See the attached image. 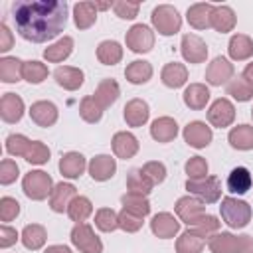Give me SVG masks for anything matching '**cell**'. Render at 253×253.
Listing matches in <instances>:
<instances>
[{
    "mask_svg": "<svg viewBox=\"0 0 253 253\" xmlns=\"http://www.w3.org/2000/svg\"><path fill=\"white\" fill-rule=\"evenodd\" d=\"M219 213H221V219L231 229H243L251 221V206L245 200H239L233 196L221 198Z\"/></svg>",
    "mask_w": 253,
    "mask_h": 253,
    "instance_id": "cell-3",
    "label": "cell"
},
{
    "mask_svg": "<svg viewBox=\"0 0 253 253\" xmlns=\"http://www.w3.org/2000/svg\"><path fill=\"white\" fill-rule=\"evenodd\" d=\"M71 243L81 253H103V241L89 223H75L71 229Z\"/></svg>",
    "mask_w": 253,
    "mask_h": 253,
    "instance_id": "cell-7",
    "label": "cell"
},
{
    "mask_svg": "<svg viewBox=\"0 0 253 253\" xmlns=\"http://www.w3.org/2000/svg\"><path fill=\"white\" fill-rule=\"evenodd\" d=\"M227 140L237 150H251L253 148V126L251 125H237L229 130Z\"/></svg>",
    "mask_w": 253,
    "mask_h": 253,
    "instance_id": "cell-38",
    "label": "cell"
},
{
    "mask_svg": "<svg viewBox=\"0 0 253 253\" xmlns=\"http://www.w3.org/2000/svg\"><path fill=\"white\" fill-rule=\"evenodd\" d=\"M18 176H20L18 164H16L14 160H10V158H4V160L0 162V184L8 186V184L16 182Z\"/></svg>",
    "mask_w": 253,
    "mask_h": 253,
    "instance_id": "cell-54",
    "label": "cell"
},
{
    "mask_svg": "<svg viewBox=\"0 0 253 253\" xmlns=\"http://www.w3.org/2000/svg\"><path fill=\"white\" fill-rule=\"evenodd\" d=\"M24 101L16 93H4L0 99V117L4 123L14 125L24 117Z\"/></svg>",
    "mask_w": 253,
    "mask_h": 253,
    "instance_id": "cell-18",
    "label": "cell"
},
{
    "mask_svg": "<svg viewBox=\"0 0 253 253\" xmlns=\"http://www.w3.org/2000/svg\"><path fill=\"white\" fill-rule=\"evenodd\" d=\"M18 239H20V235H18V231L14 227H10V225H2L0 227V247L2 249L12 247Z\"/></svg>",
    "mask_w": 253,
    "mask_h": 253,
    "instance_id": "cell-55",
    "label": "cell"
},
{
    "mask_svg": "<svg viewBox=\"0 0 253 253\" xmlns=\"http://www.w3.org/2000/svg\"><path fill=\"white\" fill-rule=\"evenodd\" d=\"M180 219L174 217L170 211H160L150 219V231L160 239H172L180 231Z\"/></svg>",
    "mask_w": 253,
    "mask_h": 253,
    "instance_id": "cell-14",
    "label": "cell"
},
{
    "mask_svg": "<svg viewBox=\"0 0 253 253\" xmlns=\"http://www.w3.org/2000/svg\"><path fill=\"white\" fill-rule=\"evenodd\" d=\"M87 170H89V176L95 182H107L117 172V160L109 154H97L95 158H91Z\"/></svg>",
    "mask_w": 253,
    "mask_h": 253,
    "instance_id": "cell-15",
    "label": "cell"
},
{
    "mask_svg": "<svg viewBox=\"0 0 253 253\" xmlns=\"http://www.w3.org/2000/svg\"><path fill=\"white\" fill-rule=\"evenodd\" d=\"M22 243L26 249L30 251H38L45 245V239H47V231L43 225L40 223H28L24 229H22V235H20Z\"/></svg>",
    "mask_w": 253,
    "mask_h": 253,
    "instance_id": "cell-31",
    "label": "cell"
},
{
    "mask_svg": "<svg viewBox=\"0 0 253 253\" xmlns=\"http://www.w3.org/2000/svg\"><path fill=\"white\" fill-rule=\"evenodd\" d=\"M53 79L59 87H63L65 91H77L81 85H83V71L79 67H73V65H59L55 71H53Z\"/></svg>",
    "mask_w": 253,
    "mask_h": 253,
    "instance_id": "cell-20",
    "label": "cell"
},
{
    "mask_svg": "<svg viewBox=\"0 0 253 253\" xmlns=\"http://www.w3.org/2000/svg\"><path fill=\"white\" fill-rule=\"evenodd\" d=\"M71 51H73V38L71 36H63L55 43H51V45H47L43 49V57L49 63H59V61L67 59L71 55Z\"/></svg>",
    "mask_w": 253,
    "mask_h": 253,
    "instance_id": "cell-32",
    "label": "cell"
},
{
    "mask_svg": "<svg viewBox=\"0 0 253 253\" xmlns=\"http://www.w3.org/2000/svg\"><path fill=\"white\" fill-rule=\"evenodd\" d=\"M75 196H77V190H75L73 184H69V182L55 184L53 190H51V196H49V208H51V211H55V213L67 211V208H69V204L73 202Z\"/></svg>",
    "mask_w": 253,
    "mask_h": 253,
    "instance_id": "cell-17",
    "label": "cell"
},
{
    "mask_svg": "<svg viewBox=\"0 0 253 253\" xmlns=\"http://www.w3.org/2000/svg\"><path fill=\"white\" fill-rule=\"evenodd\" d=\"M241 75H243V77H245L249 83H253V61L245 65V69H243V73H241Z\"/></svg>",
    "mask_w": 253,
    "mask_h": 253,
    "instance_id": "cell-58",
    "label": "cell"
},
{
    "mask_svg": "<svg viewBox=\"0 0 253 253\" xmlns=\"http://www.w3.org/2000/svg\"><path fill=\"white\" fill-rule=\"evenodd\" d=\"M12 45H14V36L10 28L6 24H0V51L6 53L8 49H12Z\"/></svg>",
    "mask_w": 253,
    "mask_h": 253,
    "instance_id": "cell-56",
    "label": "cell"
},
{
    "mask_svg": "<svg viewBox=\"0 0 253 253\" xmlns=\"http://www.w3.org/2000/svg\"><path fill=\"white\" fill-rule=\"evenodd\" d=\"M138 10H140V4H136V2H126V0L113 2V12L121 20H134L138 16Z\"/></svg>",
    "mask_w": 253,
    "mask_h": 253,
    "instance_id": "cell-53",
    "label": "cell"
},
{
    "mask_svg": "<svg viewBox=\"0 0 253 253\" xmlns=\"http://www.w3.org/2000/svg\"><path fill=\"white\" fill-rule=\"evenodd\" d=\"M126 47L134 53H148L154 47V32L146 24H134L125 36Z\"/></svg>",
    "mask_w": 253,
    "mask_h": 253,
    "instance_id": "cell-8",
    "label": "cell"
},
{
    "mask_svg": "<svg viewBox=\"0 0 253 253\" xmlns=\"http://www.w3.org/2000/svg\"><path fill=\"white\" fill-rule=\"evenodd\" d=\"M186 190L190 196L198 198L204 204H215L221 198V182L217 176H206L198 180H186Z\"/></svg>",
    "mask_w": 253,
    "mask_h": 253,
    "instance_id": "cell-6",
    "label": "cell"
},
{
    "mask_svg": "<svg viewBox=\"0 0 253 253\" xmlns=\"http://www.w3.org/2000/svg\"><path fill=\"white\" fill-rule=\"evenodd\" d=\"M103 107L95 101V97L93 95H87V97H83L81 99V103H79V115H81V119L85 121V123H99L101 121V117H103Z\"/></svg>",
    "mask_w": 253,
    "mask_h": 253,
    "instance_id": "cell-44",
    "label": "cell"
},
{
    "mask_svg": "<svg viewBox=\"0 0 253 253\" xmlns=\"http://www.w3.org/2000/svg\"><path fill=\"white\" fill-rule=\"evenodd\" d=\"M178 134V123L172 117H158L150 125V136L156 142H170Z\"/></svg>",
    "mask_w": 253,
    "mask_h": 253,
    "instance_id": "cell-28",
    "label": "cell"
},
{
    "mask_svg": "<svg viewBox=\"0 0 253 253\" xmlns=\"http://www.w3.org/2000/svg\"><path fill=\"white\" fill-rule=\"evenodd\" d=\"M174 211H176L178 219L190 227L200 215L206 213V204L188 194V196L178 198V202H176V206H174Z\"/></svg>",
    "mask_w": 253,
    "mask_h": 253,
    "instance_id": "cell-11",
    "label": "cell"
},
{
    "mask_svg": "<svg viewBox=\"0 0 253 253\" xmlns=\"http://www.w3.org/2000/svg\"><path fill=\"white\" fill-rule=\"evenodd\" d=\"M43 253H71V249L67 245H49Z\"/></svg>",
    "mask_w": 253,
    "mask_h": 253,
    "instance_id": "cell-57",
    "label": "cell"
},
{
    "mask_svg": "<svg viewBox=\"0 0 253 253\" xmlns=\"http://www.w3.org/2000/svg\"><path fill=\"white\" fill-rule=\"evenodd\" d=\"M18 213H20V204H18L16 198H10V196L0 198V219H2L4 223L16 219Z\"/></svg>",
    "mask_w": 253,
    "mask_h": 253,
    "instance_id": "cell-52",
    "label": "cell"
},
{
    "mask_svg": "<svg viewBox=\"0 0 253 253\" xmlns=\"http://www.w3.org/2000/svg\"><path fill=\"white\" fill-rule=\"evenodd\" d=\"M233 73H235L233 63L227 57L217 55L206 67V81L210 85H213V87H221V85H225V83H229L233 79Z\"/></svg>",
    "mask_w": 253,
    "mask_h": 253,
    "instance_id": "cell-9",
    "label": "cell"
},
{
    "mask_svg": "<svg viewBox=\"0 0 253 253\" xmlns=\"http://www.w3.org/2000/svg\"><path fill=\"white\" fill-rule=\"evenodd\" d=\"M16 32L32 43L57 38L67 26V2L63 0H18L12 4Z\"/></svg>",
    "mask_w": 253,
    "mask_h": 253,
    "instance_id": "cell-1",
    "label": "cell"
},
{
    "mask_svg": "<svg viewBox=\"0 0 253 253\" xmlns=\"http://www.w3.org/2000/svg\"><path fill=\"white\" fill-rule=\"evenodd\" d=\"M182 99H184V105L190 107L192 111H202L210 101V89L204 83H190L184 89Z\"/></svg>",
    "mask_w": 253,
    "mask_h": 253,
    "instance_id": "cell-27",
    "label": "cell"
},
{
    "mask_svg": "<svg viewBox=\"0 0 253 253\" xmlns=\"http://www.w3.org/2000/svg\"><path fill=\"white\" fill-rule=\"evenodd\" d=\"M184 170H186V174H188L190 180H198V178H206L210 168H208L206 158H202V156H192V158L186 162Z\"/></svg>",
    "mask_w": 253,
    "mask_h": 253,
    "instance_id": "cell-50",
    "label": "cell"
},
{
    "mask_svg": "<svg viewBox=\"0 0 253 253\" xmlns=\"http://www.w3.org/2000/svg\"><path fill=\"white\" fill-rule=\"evenodd\" d=\"M49 71H47V65L38 61V59H30V61H24V67H22V79H26L28 83L32 85H38L42 83L43 79H47Z\"/></svg>",
    "mask_w": 253,
    "mask_h": 253,
    "instance_id": "cell-42",
    "label": "cell"
},
{
    "mask_svg": "<svg viewBox=\"0 0 253 253\" xmlns=\"http://www.w3.org/2000/svg\"><path fill=\"white\" fill-rule=\"evenodd\" d=\"M227 95L239 103H245V101H251L253 99V83H249L243 75L241 77H233L229 83H227Z\"/></svg>",
    "mask_w": 253,
    "mask_h": 253,
    "instance_id": "cell-41",
    "label": "cell"
},
{
    "mask_svg": "<svg viewBox=\"0 0 253 253\" xmlns=\"http://www.w3.org/2000/svg\"><path fill=\"white\" fill-rule=\"evenodd\" d=\"M208 247L211 253H249L253 251V237L233 235L229 231H217L208 239Z\"/></svg>",
    "mask_w": 253,
    "mask_h": 253,
    "instance_id": "cell-2",
    "label": "cell"
},
{
    "mask_svg": "<svg viewBox=\"0 0 253 253\" xmlns=\"http://www.w3.org/2000/svg\"><path fill=\"white\" fill-rule=\"evenodd\" d=\"M30 144H32V140L28 138V136H24V134H8V138H6V152L10 154V156H26V152H28V148H30Z\"/></svg>",
    "mask_w": 253,
    "mask_h": 253,
    "instance_id": "cell-48",
    "label": "cell"
},
{
    "mask_svg": "<svg viewBox=\"0 0 253 253\" xmlns=\"http://www.w3.org/2000/svg\"><path fill=\"white\" fill-rule=\"evenodd\" d=\"M251 186H253V176L245 166H237L227 174V180H225L227 192L243 196V194H247L251 190Z\"/></svg>",
    "mask_w": 253,
    "mask_h": 253,
    "instance_id": "cell-22",
    "label": "cell"
},
{
    "mask_svg": "<svg viewBox=\"0 0 253 253\" xmlns=\"http://www.w3.org/2000/svg\"><path fill=\"white\" fill-rule=\"evenodd\" d=\"M24 61L12 55H4L0 59V81L2 83H18L22 79Z\"/></svg>",
    "mask_w": 253,
    "mask_h": 253,
    "instance_id": "cell-37",
    "label": "cell"
},
{
    "mask_svg": "<svg viewBox=\"0 0 253 253\" xmlns=\"http://www.w3.org/2000/svg\"><path fill=\"white\" fill-rule=\"evenodd\" d=\"M111 144H113L115 156L117 158H123V160H128V158H132L138 152V138L132 132H126V130L115 132Z\"/></svg>",
    "mask_w": 253,
    "mask_h": 253,
    "instance_id": "cell-21",
    "label": "cell"
},
{
    "mask_svg": "<svg viewBox=\"0 0 253 253\" xmlns=\"http://www.w3.org/2000/svg\"><path fill=\"white\" fill-rule=\"evenodd\" d=\"M251 119H253V109H251Z\"/></svg>",
    "mask_w": 253,
    "mask_h": 253,
    "instance_id": "cell-60",
    "label": "cell"
},
{
    "mask_svg": "<svg viewBox=\"0 0 253 253\" xmlns=\"http://www.w3.org/2000/svg\"><path fill=\"white\" fill-rule=\"evenodd\" d=\"M121 204H123V210H128L136 215H142L146 217L150 213V202L146 196L142 194H134V192H126L121 196Z\"/></svg>",
    "mask_w": 253,
    "mask_h": 253,
    "instance_id": "cell-39",
    "label": "cell"
},
{
    "mask_svg": "<svg viewBox=\"0 0 253 253\" xmlns=\"http://www.w3.org/2000/svg\"><path fill=\"white\" fill-rule=\"evenodd\" d=\"M190 229H194V231L200 233L202 237L210 239L213 233L219 231V219H217L215 215H211V213H204V215H200V217L190 225Z\"/></svg>",
    "mask_w": 253,
    "mask_h": 253,
    "instance_id": "cell-46",
    "label": "cell"
},
{
    "mask_svg": "<svg viewBox=\"0 0 253 253\" xmlns=\"http://www.w3.org/2000/svg\"><path fill=\"white\" fill-rule=\"evenodd\" d=\"M249 253H253V251H249Z\"/></svg>",
    "mask_w": 253,
    "mask_h": 253,
    "instance_id": "cell-61",
    "label": "cell"
},
{
    "mask_svg": "<svg viewBox=\"0 0 253 253\" xmlns=\"http://www.w3.org/2000/svg\"><path fill=\"white\" fill-rule=\"evenodd\" d=\"M93 213V204L87 196H75L67 208V215L75 223H85V219Z\"/></svg>",
    "mask_w": 253,
    "mask_h": 253,
    "instance_id": "cell-40",
    "label": "cell"
},
{
    "mask_svg": "<svg viewBox=\"0 0 253 253\" xmlns=\"http://www.w3.org/2000/svg\"><path fill=\"white\" fill-rule=\"evenodd\" d=\"M211 10H213V4L210 2H198V4H192L186 12V20L188 24L194 28V30H206V28H211L210 24V18H211Z\"/></svg>",
    "mask_w": 253,
    "mask_h": 253,
    "instance_id": "cell-23",
    "label": "cell"
},
{
    "mask_svg": "<svg viewBox=\"0 0 253 253\" xmlns=\"http://www.w3.org/2000/svg\"><path fill=\"white\" fill-rule=\"evenodd\" d=\"M235 22H237L235 12H233L229 6H225V4L213 6L210 24H211V28H213L215 32H219V34H227V32H231V30L235 28Z\"/></svg>",
    "mask_w": 253,
    "mask_h": 253,
    "instance_id": "cell-24",
    "label": "cell"
},
{
    "mask_svg": "<svg viewBox=\"0 0 253 253\" xmlns=\"http://www.w3.org/2000/svg\"><path fill=\"white\" fill-rule=\"evenodd\" d=\"M28 113H30V119L38 126H43V128L55 125L57 117H59V111L51 101H36V103H32Z\"/></svg>",
    "mask_w": 253,
    "mask_h": 253,
    "instance_id": "cell-16",
    "label": "cell"
},
{
    "mask_svg": "<svg viewBox=\"0 0 253 253\" xmlns=\"http://www.w3.org/2000/svg\"><path fill=\"white\" fill-rule=\"evenodd\" d=\"M87 166L89 164H87L85 156L81 152H75V150H69L59 158V172L63 178H69V180L79 178Z\"/></svg>",
    "mask_w": 253,
    "mask_h": 253,
    "instance_id": "cell-19",
    "label": "cell"
},
{
    "mask_svg": "<svg viewBox=\"0 0 253 253\" xmlns=\"http://www.w3.org/2000/svg\"><path fill=\"white\" fill-rule=\"evenodd\" d=\"M227 53L233 61H245L253 55V40L245 34H233L227 43Z\"/></svg>",
    "mask_w": 253,
    "mask_h": 253,
    "instance_id": "cell-29",
    "label": "cell"
},
{
    "mask_svg": "<svg viewBox=\"0 0 253 253\" xmlns=\"http://www.w3.org/2000/svg\"><path fill=\"white\" fill-rule=\"evenodd\" d=\"M208 121L211 126H217V128H225L229 126L233 121H235V107L229 99L225 97H219L215 99L210 109H208Z\"/></svg>",
    "mask_w": 253,
    "mask_h": 253,
    "instance_id": "cell-10",
    "label": "cell"
},
{
    "mask_svg": "<svg viewBox=\"0 0 253 253\" xmlns=\"http://www.w3.org/2000/svg\"><path fill=\"white\" fill-rule=\"evenodd\" d=\"M95 6H97V10H109V8H113V2H95Z\"/></svg>",
    "mask_w": 253,
    "mask_h": 253,
    "instance_id": "cell-59",
    "label": "cell"
},
{
    "mask_svg": "<svg viewBox=\"0 0 253 253\" xmlns=\"http://www.w3.org/2000/svg\"><path fill=\"white\" fill-rule=\"evenodd\" d=\"M126 188L128 192H134V194H142V196H148L154 188V184L144 176V172L140 168H132L126 176Z\"/></svg>",
    "mask_w": 253,
    "mask_h": 253,
    "instance_id": "cell-43",
    "label": "cell"
},
{
    "mask_svg": "<svg viewBox=\"0 0 253 253\" xmlns=\"http://www.w3.org/2000/svg\"><path fill=\"white\" fill-rule=\"evenodd\" d=\"M97 59L103 65H117L123 59V47L115 40H103L97 45Z\"/></svg>",
    "mask_w": 253,
    "mask_h": 253,
    "instance_id": "cell-36",
    "label": "cell"
},
{
    "mask_svg": "<svg viewBox=\"0 0 253 253\" xmlns=\"http://www.w3.org/2000/svg\"><path fill=\"white\" fill-rule=\"evenodd\" d=\"M119 95H121V87H119V83H117L115 79H111V77L101 79L99 85H97V89H95V93H93L95 101H97L103 109H109L111 105H115L117 99H119Z\"/></svg>",
    "mask_w": 253,
    "mask_h": 253,
    "instance_id": "cell-26",
    "label": "cell"
},
{
    "mask_svg": "<svg viewBox=\"0 0 253 253\" xmlns=\"http://www.w3.org/2000/svg\"><path fill=\"white\" fill-rule=\"evenodd\" d=\"M95 225H97V229L111 233V231L119 229V213L113 208H101L95 211Z\"/></svg>",
    "mask_w": 253,
    "mask_h": 253,
    "instance_id": "cell-45",
    "label": "cell"
},
{
    "mask_svg": "<svg viewBox=\"0 0 253 253\" xmlns=\"http://www.w3.org/2000/svg\"><path fill=\"white\" fill-rule=\"evenodd\" d=\"M142 223H144L142 215H136V213H132L128 210H121L119 211V229H123L126 233H134V231H138L142 227Z\"/></svg>",
    "mask_w": 253,
    "mask_h": 253,
    "instance_id": "cell-49",
    "label": "cell"
},
{
    "mask_svg": "<svg viewBox=\"0 0 253 253\" xmlns=\"http://www.w3.org/2000/svg\"><path fill=\"white\" fill-rule=\"evenodd\" d=\"M125 77L128 83L132 85H142V83H148L150 77H152V65L144 59H134L126 65L125 69Z\"/></svg>",
    "mask_w": 253,
    "mask_h": 253,
    "instance_id": "cell-33",
    "label": "cell"
},
{
    "mask_svg": "<svg viewBox=\"0 0 253 253\" xmlns=\"http://www.w3.org/2000/svg\"><path fill=\"white\" fill-rule=\"evenodd\" d=\"M140 170L144 172V176H146L154 186H156V184H162V182H164V178H166V166H164L162 162H158V160L144 162Z\"/></svg>",
    "mask_w": 253,
    "mask_h": 253,
    "instance_id": "cell-51",
    "label": "cell"
},
{
    "mask_svg": "<svg viewBox=\"0 0 253 253\" xmlns=\"http://www.w3.org/2000/svg\"><path fill=\"white\" fill-rule=\"evenodd\" d=\"M150 22L160 36H174L182 28L180 12L170 4H158L150 14Z\"/></svg>",
    "mask_w": 253,
    "mask_h": 253,
    "instance_id": "cell-4",
    "label": "cell"
},
{
    "mask_svg": "<svg viewBox=\"0 0 253 253\" xmlns=\"http://www.w3.org/2000/svg\"><path fill=\"white\" fill-rule=\"evenodd\" d=\"M184 140L188 146L192 148H206L211 138H213V132H211V126H208L204 121H192L184 126V132H182Z\"/></svg>",
    "mask_w": 253,
    "mask_h": 253,
    "instance_id": "cell-13",
    "label": "cell"
},
{
    "mask_svg": "<svg viewBox=\"0 0 253 253\" xmlns=\"http://www.w3.org/2000/svg\"><path fill=\"white\" fill-rule=\"evenodd\" d=\"M180 51H182V57L188 63H204L206 57H208V45L196 34H184L182 36Z\"/></svg>",
    "mask_w": 253,
    "mask_h": 253,
    "instance_id": "cell-12",
    "label": "cell"
},
{
    "mask_svg": "<svg viewBox=\"0 0 253 253\" xmlns=\"http://www.w3.org/2000/svg\"><path fill=\"white\" fill-rule=\"evenodd\" d=\"M204 245H206V237H202L200 233L188 227L176 239V253H202Z\"/></svg>",
    "mask_w": 253,
    "mask_h": 253,
    "instance_id": "cell-34",
    "label": "cell"
},
{
    "mask_svg": "<svg viewBox=\"0 0 253 253\" xmlns=\"http://www.w3.org/2000/svg\"><path fill=\"white\" fill-rule=\"evenodd\" d=\"M22 190L24 194L34 200V202H42L45 198L51 196L53 190V180L47 172L43 170H30L24 178H22Z\"/></svg>",
    "mask_w": 253,
    "mask_h": 253,
    "instance_id": "cell-5",
    "label": "cell"
},
{
    "mask_svg": "<svg viewBox=\"0 0 253 253\" xmlns=\"http://www.w3.org/2000/svg\"><path fill=\"white\" fill-rule=\"evenodd\" d=\"M73 22L79 30H87L97 22V6L95 2H77L73 6Z\"/></svg>",
    "mask_w": 253,
    "mask_h": 253,
    "instance_id": "cell-35",
    "label": "cell"
},
{
    "mask_svg": "<svg viewBox=\"0 0 253 253\" xmlns=\"http://www.w3.org/2000/svg\"><path fill=\"white\" fill-rule=\"evenodd\" d=\"M150 117V107L144 99H130L125 105V121L128 126H142Z\"/></svg>",
    "mask_w": 253,
    "mask_h": 253,
    "instance_id": "cell-25",
    "label": "cell"
},
{
    "mask_svg": "<svg viewBox=\"0 0 253 253\" xmlns=\"http://www.w3.org/2000/svg\"><path fill=\"white\" fill-rule=\"evenodd\" d=\"M160 79L166 87L170 89H178L182 85H186L188 81V69L184 63H178V61H172V63H166L160 71Z\"/></svg>",
    "mask_w": 253,
    "mask_h": 253,
    "instance_id": "cell-30",
    "label": "cell"
},
{
    "mask_svg": "<svg viewBox=\"0 0 253 253\" xmlns=\"http://www.w3.org/2000/svg\"><path fill=\"white\" fill-rule=\"evenodd\" d=\"M49 154H51L49 148H47L42 140H32V144H30V148H28L24 160L30 162V164L40 166V164H45V162L49 160Z\"/></svg>",
    "mask_w": 253,
    "mask_h": 253,
    "instance_id": "cell-47",
    "label": "cell"
}]
</instances>
